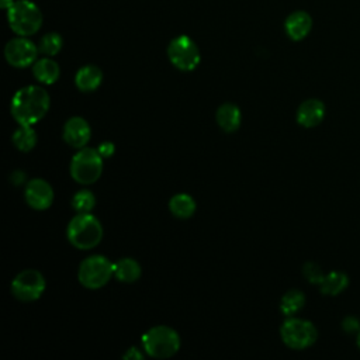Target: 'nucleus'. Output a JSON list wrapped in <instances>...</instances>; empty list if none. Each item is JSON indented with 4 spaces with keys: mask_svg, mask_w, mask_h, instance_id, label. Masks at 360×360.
<instances>
[{
    "mask_svg": "<svg viewBox=\"0 0 360 360\" xmlns=\"http://www.w3.org/2000/svg\"><path fill=\"white\" fill-rule=\"evenodd\" d=\"M49 94L39 86H25L11 98V115L20 125H34L44 118L49 108Z\"/></svg>",
    "mask_w": 360,
    "mask_h": 360,
    "instance_id": "f257e3e1",
    "label": "nucleus"
},
{
    "mask_svg": "<svg viewBox=\"0 0 360 360\" xmlns=\"http://www.w3.org/2000/svg\"><path fill=\"white\" fill-rule=\"evenodd\" d=\"M66 235L75 248L87 250L100 243L103 238V226L90 212H77L69 221Z\"/></svg>",
    "mask_w": 360,
    "mask_h": 360,
    "instance_id": "f03ea898",
    "label": "nucleus"
},
{
    "mask_svg": "<svg viewBox=\"0 0 360 360\" xmlns=\"http://www.w3.org/2000/svg\"><path fill=\"white\" fill-rule=\"evenodd\" d=\"M142 345L150 357L169 359L179 352L180 336L173 328L159 325L150 328L142 336Z\"/></svg>",
    "mask_w": 360,
    "mask_h": 360,
    "instance_id": "7ed1b4c3",
    "label": "nucleus"
},
{
    "mask_svg": "<svg viewBox=\"0 0 360 360\" xmlns=\"http://www.w3.org/2000/svg\"><path fill=\"white\" fill-rule=\"evenodd\" d=\"M7 10V18L11 30L21 37L35 34L42 25V13L37 4L30 0L14 1Z\"/></svg>",
    "mask_w": 360,
    "mask_h": 360,
    "instance_id": "20e7f679",
    "label": "nucleus"
},
{
    "mask_svg": "<svg viewBox=\"0 0 360 360\" xmlns=\"http://www.w3.org/2000/svg\"><path fill=\"white\" fill-rule=\"evenodd\" d=\"M103 173V156L97 149L82 148L79 149L70 162V176L80 184H91Z\"/></svg>",
    "mask_w": 360,
    "mask_h": 360,
    "instance_id": "39448f33",
    "label": "nucleus"
},
{
    "mask_svg": "<svg viewBox=\"0 0 360 360\" xmlns=\"http://www.w3.org/2000/svg\"><path fill=\"white\" fill-rule=\"evenodd\" d=\"M281 340L294 350H304L318 339V330L311 321L288 316L280 328Z\"/></svg>",
    "mask_w": 360,
    "mask_h": 360,
    "instance_id": "423d86ee",
    "label": "nucleus"
},
{
    "mask_svg": "<svg viewBox=\"0 0 360 360\" xmlns=\"http://www.w3.org/2000/svg\"><path fill=\"white\" fill-rule=\"evenodd\" d=\"M114 274V263H111L105 256L93 255L86 257L77 270V278L80 284L86 288H100L105 285L111 276Z\"/></svg>",
    "mask_w": 360,
    "mask_h": 360,
    "instance_id": "0eeeda50",
    "label": "nucleus"
},
{
    "mask_svg": "<svg viewBox=\"0 0 360 360\" xmlns=\"http://www.w3.org/2000/svg\"><path fill=\"white\" fill-rule=\"evenodd\" d=\"M167 56L177 69L184 72L194 70L201 59L197 44L187 35H179L170 41Z\"/></svg>",
    "mask_w": 360,
    "mask_h": 360,
    "instance_id": "6e6552de",
    "label": "nucleus"
},
{
    "mask_svg": "<svg viewBox=\"0 0 360 360\" xmlns=\"http://www.w3.org/2000/svg\"><path fill=\"white\" fill-rule=\"evenodd\" d=\"M45 278L44 276L34 269H27L20 271L11 281V294L22 301L31 302L38 300L45 291Z\"/></svg>",
    "mask_w": 360,
    "mask_h": 360,
    "instance_id": "1a4fd4ad",
    "label": "nucleus"
},
{
    "mask_svg": "<svg viewBox=\"0 0 360 360\" xmlns=\"http://www.w3.org/2000/svg\"><path fill=\"white\" fill-rule=\"evenodd\" d=\"M39 49L30 39L20 37L7 42L4 48L6 60L14 68H27L37 59Z\"/></svg>",
    "mask_w": 360,
    "mask_h": 360,
    "instance_id": "9d476101",
    "label": "nucleus"
},
{
    "mask_svg": "<svg viewBox=\"0 0 360 360\" xmlns=\"http://www.w3.org/2000/svg\"><path fill=\"white\" fill-rule=\"evenodd\" d=\"M27 204L34 210H46L53 202V190L44 179H32L27 183L24 190Z\"/></svg>",
    "mask_w": 360,
    "mask_h": 360,
    "instance_id": "9b49d317",
    "label": "nucleus"
},
{
    "mask_svg": "<svg viewBox=\"0 0 360 360\" xmlns=\"http://www.w3.org/2000/svg\"><path fill=\"white\" fill-rule=\"evenodd\" d=\"M63 139L68 145L76 149H82L90 141L91 129L89 122L82 117H72L63 125Z\"/></svg>",
    "mask_w": 360,
    "mask_h": 360,
    "instance_id": "f8f14e48",
    "label": "nucleus"
},
{
    "mask_svg": "<svg viewBox=\"0 0 360 360\" xmlns=\"http://www.w3.org/2000/svg\"><path fill=\"white\" fill-rule=\"evenodd\" d=\"M325 117V104L318 98L302 101L297 110V122L305 128H314L322 122Z\"/></svg>",
    "mask_w": 360,
    "mask_h": 360,
    "instance_id": "ddd939ff",
    "label": "nucleus"
},
{
    "mask_svg": "<svg viewBox=\"0 0 360 360\" xmlns=\"http://www.w3.org/2000/svg\"><path fill=\"white\" fill-rule=\"evenodd\" d=\"M284 28L292 41H301L309 34L312 28V18L307 11H294L285 18Z\"/></svg>",
    "mask_w": 360,
    "mask_h": 360,
    "instance_id": "4468645a",
    "label": "nucleus"
},
{
    "mask_svg": "<svg viewBox=\"0 0 360 360\" xmlns=\"http://www.w3.org/2000/svg\"><path fill=\"white\" fill-rule=\"evenodd\" d=\"M215 118H217L219 128L225 132H235L239 128L240 121H242L239 107L232 103L221 104L217 110Z\"/></svg>",
    "mask_w": 360,
    "mask_h": 360,
    "instance_id": "2eb2a0df",
    "label": "nucleus"
},
{
    "mask_svg": "<svg viewBox=\"0 0 360 360\" xmlns=\"http://www.w3.org/2000/svg\"><path fill=\"white\" fill-rule=\"evenodd\" d=\"M103 82V72L94 65L80 68L75 76V84L82 91H94Z\"/></svg>",
    "mask_w": 360,
    "mask_h": 360,
    "instance_id": "dca6fc26",
    "label": "nucleus"
},
{
    "mask_svg": "<svg viewBox=\"0 0 360 360\" xmlns=\"http://www.w3.org/2000/svg\"><path fill=\"white\" fill-rule=\"evenodd\" d=\"M32 73L35 79L44 84H52L59 79V65L51 58H42L35 60Z\"/></svg>",
    "mask_w": 360,
    "mask_h": 360,
    "instance_id": "f3484780",
    "label": "nucleus"
},
{
    "mask_svg": "<svg viewBox=\"0 0 360 360\" xmlns=\"http://www.w3.org/2000/svg\"><path fill=\"white\" fill-rule=\"evenodd\" d=\"M349 285V277L346 273L343 271H338L333 270L328 274H325L323 280L319 284V290L323 295H339L340 292H343Z\"/></svg>",
    "mask_w": 360,
    "mask_h": 360,
    "instance_id": "a211bd4d",
    "label": "nucleus"
},
{
    "mask_svg": "<svg viewBox=\"0 0 360 360\" xmlns=\"http://www.w3.org/2000/svg\"><path fill=\"white\" fill-rule=\"evenodd\" d=\"M141 266L135 259L122 257L114 263V276L122 283H134L141 277Z\"/></svg>",
    "mask_w": 360,
    "mask_h": 360,
    "instance_id": "6ab92c4d",
    "label": "nucleus"
},
{
    "mask_svg": "<svg viewBox=\"0 0 360 360\" xmlns=\"http://www.w3.org/2000/svg\"><path fill=\"white\" fill-rule=\"evenodd\" d=\"M169 208H170V212L176 218L186 219V218H190L195 212V201L191 195L179 193L170 198Z\"/></svg>",
    "mask_w": 360,
    "mask_h": 360,
    "instance_id": "aec40b11",
    "label": "nucleus"
},
{
    "mask_svg": "<svg viewBox=\"0 0 360 360\" xmlns=\"http://www.w3.org/2000/svg\"><path fill=\"white\" fill-rule=\"evenodd\" d=\"M14 146L21 152H30L37 145V132L32 129V125H20L13 136Z\"/></svg>",
    "mask_w": 360,
    "mask_h": 360,
    "instance_id": "412c9836",
    "label": "nucleus"
},
{
    "mask_svg": "<svg viewBox=\"0 0 360 360\" xmlns=\"http://www.w3.org/2000/svg\"><path fill=\"white\" fill-rule=\"evenodd\" d=\"M305 304V295L300 290H290L281 297L280 309L285 316H292L302 309Z\"/></svg>",
    "mask_w": 360,
    "mask_h": 360,
    "instance_id": "4be33fe9",
    "label": "nucleus"
},
{
    "mask_svg": "<svg viewBox=\"0 0 360 360\" xmlns=\"http://www.w3.org/2000/svg\"><path fill=\"white\" fill-rule=\"evenodd\" d=\"M62 45H63V41L59 34L48 32L41 38L38 49L41 53H44L46 56H53L62 49Z\"/></svg>",
    "mask_w": 360,
    "mask_h": 360,
    "instance_id": "5701e85b",
    "label": "nucleus"
},
{
    "mask_svg": "<svg viewBox=\"0 0 360 360\" xmlns=\"http://www.w3.org/2000/svg\"><path fill=\"white\" fill-rule=\"evenodd\" d=\"M96 205V197L89 190H79L72 197V208L76 212H90Z\"/></svg>",
    "mask_w": 360,
    "mask_h": 360,
    "instance_id": "b1692460",
    "label": "nucleus"
},
{
    "mask_svg": "<svg viewBox=\"0 0 360 360\" xmlns=\"http://www.w3.org/2000/svg\"><path fill=\"white\" fill-rule=\"evenodd\" d=\"M302 274L312 284H321V281L325 277V274L322 273L321 266L316 264L315 262H307L302 267Z\"/></svg>",
    "mask_w": 360,
    "mask_h": 360,
    "instance_id": "393cba45",
    "label": "nucleus"
},
{
    "mask_svg": "<svg viewBox=\"0 0 360 360\" xmlns=\"http://www.w3.org/2000/svg\"><path fill=\"white\" fill-rule=\"evenodd\" d=\"M342 329L346 332V333H359L360 330V319L353 316V315H347L343 318L342 321Z\"/></svg>",
    "mask_w": 360,
    "mask_h": 360,
    "instance_id": "a878e982",
    "label": "nucleus"
},
{
    "mask_svg": "<svg viewBox=\"0 0 360 360\" xmlns=\"http://www.w3.org/2000/svg\"><path fill=\"white\" fill-rule=\"evenodd\" d=\"M97 150L100 152V155H101L103 158H110V156L114 153L115 148H114V143H112V142L105 141V142H103V143L98 145Z\"/></svg>",
    "mask_w": 360,
    "mask_h": 360,
    "instance_id": "bb28decb",
    "label": "nucleus"
},
{
    "mask_svg": "<svg viewBox=\"0 0 360 360\" xmlns=\"http://www.w3.org/2000/svg\"><path fill=\"white\" fill-rule=\"evenodd\" d=\"M122 357H124V359H142L143 356H142V353L138 352V349L131 347V349H128V352H127Z\"/></svg>",
    "mask_w": 360,
    "mask_h": 360,
    "instance_id": "cd10ccee",
    "label": "nucleus"
},
{
    "mask_svg": "<svg viewBox=\"0 0 360 360\" xmlns=\"http://www.w3.org/2000/svg\"><path fill=\"white\" fill-rule=\"evenodd\" d=\"M13 3H14L13 0H1V6H3L4 8H8Z\"/></svg>",
    "mask_w": 360,
    "mask_h": 360,
    "instance_id": "c85d7f7f",
    "label": "nucleus"
},
{
    "mask_svg": "<svg viewBox=\"0 0 360 360\" xmlns=\"http://www.w3.org/2000/svg\"><path fill=\"white\" fill-rule=\"evenodd\" d=\"M356 343H357V347L360 349V330H359V333L356 335Z\"/></svg>",
    "mask_w": 360,
    "mask_h": 360,
    "instance_id": "c756f323",
    "label": "nucleus"
}]
</instances>
